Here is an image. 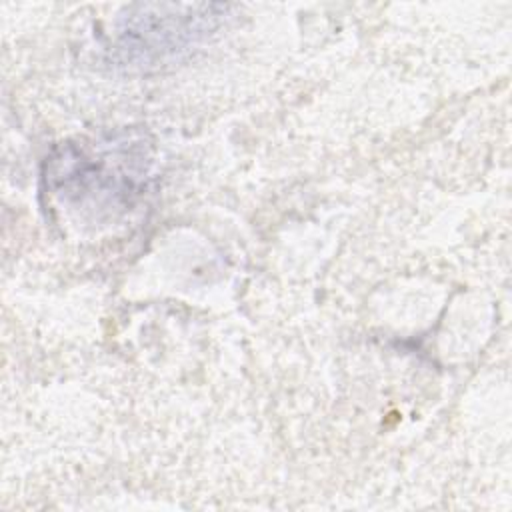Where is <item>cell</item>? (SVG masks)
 <instances>
[{"mask_svg": "<svg viewBox=\"0 0 512 512\" xmlns=\"http://www.w3.org/2000/svg\"><path fill=\"white\" fill-rule=\"evenodd\" d=\"M230 6L140 4L128 8L118 28V50L138 64L162 62L214 34Z\"/></svg>", "mask_w": 512, "mask_h": 512, "instance_id": "1", "label": "cell"}]
</instances>
